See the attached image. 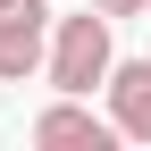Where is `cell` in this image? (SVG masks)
Segmentation results:
<instances>
[{
  "label": "cell",
  "mask_w": 151,
  "mask_h": 151,
  "mask_svg": "<svg viewBox=\"0 0 151 151\" xmlns=\"http://www.w3.org/2000/svg\"><path fill=\"white\" fill-rule=\"evenodd\" d=\"M109 59H118V34H109V17L92 9H76V17H50V50H42V76H50V92H76V101H92V84L109 76Z\"/></svg>",
  "instance_id": "obj_1"
},
{
  "label": "cell",
  "mask_w": 151,
  "mask_h": 151,
  "mask_svg": "<svg viewBox=\"0 0 151 151\" xmlns=\"http://www.w3.org/2000/svg\"><path fill=\"white\" fill-rule=\"evenodd\" d=\"M42 50H50V0H0V84L42 76Z\"/></svg>",
  "instance_id": "obj_2"
},
{
  "label": "cell",
  "mask_w": 151,
  "mask_h": 151,
  "mask_svg": "<svg viewBox=\"0 0 151 151\" xmlns=\"http://www.w3.org/2000/svg\"><path fill=\"white\" fill-rule=\"evenodd\" d=\"M25 134L42 143V151H109V143H118V126H109V118H92L76 92H59V101L25 126Z\"/></svg>",
  "instance_id": "obj_3"
},
{
  "label": "cell",
  "mask_w": 151,
  "mask_h": 151,
  "mask_svg": "<svg viewBox=\"0 0 151 151\" xmlns=\"http://www.w3.org/2000/svg\"><path fill=\"white\" fill-rule=\"evenodd\" d=\"M101 92H109V126L126 143H151V59H109Z\"/></svg>",
  "instance_id": "obj_4"
},
{
  "label": "cell",
  "mask_w": 151,
  "mask_h": 151,
  "mask_svg": "<svg viewBox=\"0 0 151 151\" xmlns=\"http://www.w3.org/2000/svg\"><path fill=\"white\" fill-rule=\"evenodd\" d=\"M92 9H101V17H109V25H118V17H143V9H151V0H92Z\"/></svg>",
  "instance_id": "obj_5"
},
{
  "label": "cell",
  "mask_w": 151,
  "mask_h": 151,
  "mask_svg": "<svg viewBox=\"0 0 151 151\" xmlns=\"http://www.w3.org/2000/svg\"><path fill=\"white\" fill-rule=\"evenodd\" d=\"M143 17H151V9H143Z\"/></svg>",
  "instance_id": "obj_6"
}]
</instances>
